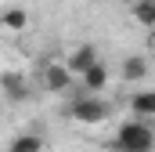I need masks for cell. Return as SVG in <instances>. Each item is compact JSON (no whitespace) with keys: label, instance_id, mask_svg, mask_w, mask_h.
Wrapping results in <instances>:
<instances>
[{"label":"cell","instance_id":"obj_8","mask_svg":"<svg viewBox=\"0 0 155 152\" xmlns=\"http://www.w3.org/2000/svg\"><path fill=\"white\" fill-rule=\"evenodd\" d=\"M130 112L137 116V119H152L155 116V91H137L130 98Z\"/></svg>","mask_w":155,"mask_h":152},{"label":"cell","instance_id":"obj_4","mask_svg":"<svg viewBox=\"0 0 155 152\" xmlns=\"http://www.w3.org/2000/svg\"><path fill=\"white\" fill-rule=\"evenodd\" d=\"M0 94H4L11 105L25 102V98H29V76L22 73V69H7V73H0Z\"/></svg>","mask_w":155,"mask_h":152},{"label":"cell","instance_id":"obj_9","mask_svg":"<svg viewBox=\"0 0 155 152\" xmlns=\"http://www.w3.org/2000/svg\"><path fill=\"white\" fill-rule=\"evenodd\" d=\"M0 29H7V33H22V29H29V11H22V7H7V11L0 15Z\"/></svg>","mask_w":155,"mask_h":152},{"label":"cell","instance_id":"obj_3","mask_svg":"<svg viewBox=\"0 0 155 152\" xmlns=\"http://www.w3.org/2000/svg\"><path fill=\"white\" fill-rule=\"evenodd\" d=\"M40 83H43V91H51V94H69L72 83H76V76L69 73L65 62H47L43 73H40Z\"/></svg>","mask_w":155,"mask_h":152},{"label":"cell","instance_id":"obj_11","mask_svg":"<svg viewBox=\"0 0 155 152\" xmlns=\"http://www.w3.org/2000/svg\"><path fill=\"white\" fill-rule=\"evenodd\" d=\"M7 152H47V149H43V138L40 134H15L11 145H7Z\"/></svg>","mask_w":155,"mask_h":152},{"label":"cell","instance_id":"obj_12","mask_svg":"<svg viewBox=\"0 0 155 152\" xmlns=\"http://www.w3.org/2000/svg\"><path fill=\"white\" fill-rule=\"evenodd\" d=\"M126 4H134V0H126Z\"/></svg>","mask_w":155,"mask_h":152},{"label":"cell","instance_id":"obj_5","mask_svg":"<svg viewBox=\"0 0 155 152\" xmlns=\"http://www.w3.org/2000/svg\"><path fill=\"white\" fill-rule=\"evenodd\" d=\"M76 80H79V87H83L87 94H101V91L108 87L112 73H108V65H105V62L97 58V62H94V65H87V69H83V73H79Z\"/></svg>","mask_w":155,"mask_h":152},{"label":"cell","instance_id":"obj_1","mask_svg":"<svg viewBox=\"0 0 155 152\" xmlns=\"http://www.w3.org/2000/svg\"><path fill=\"white\" fill-rule=\"evenodd\" d=\"M152 149H155V130L148 119L119 123L116 138H112V152H152Z\"/></svg>","mask_w":155,"mask_h":152},{"label":"cell","instance_id":"obj_2","mask_svg":"<svg viewBox=\"0 0 155 152\" xmlns=\"http://www.w3.org/2000/svg\"><path fill=\"white\" fill-rule=\"evenodd\" d=\"M65 112H69V119L79 123V127H101V123L112 116V105H108L101 94H87V91H83V98L69 102Z\"/></svg>","mask_w":155,"mask_h":152},{"label":"cell","instance_id":"obj_13","mask_svg":"<svg viewBox=\"0 0 155 152\" xmlns=\"http://www.w3.org/2000/svg\"><path fill=\"white\" fill-rule=\"evenodd\" d=\"M0 102H4V94H0Z\"/></svg>","mask_w":155,"mask_h":152},{"label":"cell","instance_id":"obj_7","mask_svg":"<svg viewBox=\"0 0 155 152\" xmlns=\"http://www.w3.org/2000/svg\"><path fill=\"white\" fill-rule=\"evenodd\" d=\"M94 62H97V47H94V43H79L76 51L65 58V65H69V73H72V76H79L87 65H94Z\"/></svg>","mask_w":155,"mask_h":152},{"label":"cell","instance_id":"obj_10","mask_svg":"<svg viewBox=\"0 0 155 152\" xmlns=\"http://www.w3.org/2000/svg\"><path fill=\"white\" fill-rule=\"evenodd\" d=\"M130 15H134L137 26L152 29L155 26V0H134V4H130Z\"/></svg>","mask_w":155,"mask_h":152},{"label":"cell","instance_id":"obj_6","mask_svg":"<svg viewBox=\"0 0 155 152\" xmlns=\"http://www.w3.org/2000/svg\"><path fill=\"white\" fill-rule=\"evenodd\" d=\"M119 73H123L126 83H141V80H148V58L144 54H126L123 65H119Z\"/></svg>","mask_w":155,"mask_h":152}]
</instances>
